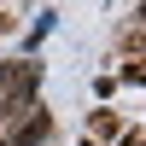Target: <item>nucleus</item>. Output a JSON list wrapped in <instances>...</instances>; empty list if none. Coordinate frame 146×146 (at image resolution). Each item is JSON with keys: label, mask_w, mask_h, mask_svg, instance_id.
Returning a JSON list of instances; mask_svg holds the SVG:
<instances>
[{"label": "nucleus", "mask_w": 146, "mask_h": 146, "mask_svg": "<svg viewBox=\"0 0 146 146\" xmlns=\"http://www.w3.org/2000/svg\"><path fill=\"white\" fill-rule=\"evenodd\" d=\"M88 135H94V140H117V135H123V123H117L111 111H94V117H88Z\"/></svg>", "instance_id": "nucleus-1"}, {"label": "nucleus", "mask_w": 146, "mask_h": 146, "mask_svg": "<svg viewBox=\"0 0 146 146\" xmlns=\"http://www.w3.org/2000/svg\"><path fill=\"white\" fill-rule=\"evenodd\" d=\"M140 47H146V23L135 18V23H129V29H123V53H140Z\"/></svg>", "instance_id": "nucleus-2"}, {"label": "nucleus", "mask_w": 146, "mask_h": 146, "mask_svg": "<svg viewBox=\"0 0 146 146\" xmlns=\"http://www.w3.org/2000/svg\"><path fill=\"white\" fill-rule=\"evenodd\" d=\"M6 29H12V18H6V12H0V35H6Z\"/></svg>", "instance_id": "nucleus-3"}, {"label": "nucleus", "mask_w": 146, "mask_h": 146, "mask_svg": "<svg viewBox=\"0 0 146 146\" xmlns=\"http://www.w3.org/2000/svg\"><path fill=\"white\" fill-rule=\"evenodd\" d=\"M123 146H146V140H140V135H135V140H123Z\"/></svg>", "instance_id": "nucleus-4"}, {"label": "nucleus", "mask_w": 146, "mask_h": 146, "mask_svg": "<svg viewBox=\"0 0 146 146\" xmlns=\"http://www.w3.org/2000/svg\"><path fill=\"white\" fill-rule=\"evenodd\" d=\"M140 23H146V6H140Z\"/></svg>", "instance_id": "nucleus-5"}]
</instances>
